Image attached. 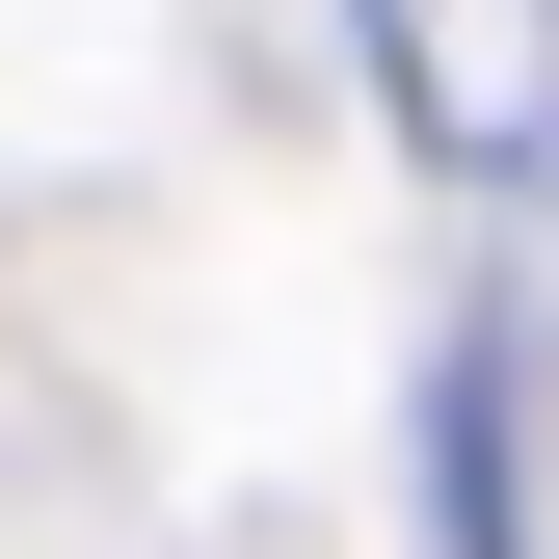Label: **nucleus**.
<instances>
[{
	"mask_svg": "<svg viewBox=\"0 0 559 559\" xmlns=\"http://www.w3.org/2000/svg\"><path fill=\"white\" fill-rule=\"evenodd\" d=\"M373 53L427 81L453 160H533V133H559V0H373Z\"/></svg>",
	"mask_w": 559,
	"mask_h": 559,
	"instance_id": "f257e3e1",
	"label": "nucleus"
}]
</instances>
